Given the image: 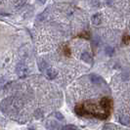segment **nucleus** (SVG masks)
Segmentation results:
<instances>
[{"instance_id": "7", "label": "nucleus", "mask_w": 130, "mask_h": 130, "mask_svg": "<svg viewBox=\"0 0 130 130\" xmlns=\"http://www.w3.org/2000/svg\"><path fill=\"white\" fill-rule=\"evenodd\" d=\"M92 24L94 26H100L102 24V21H103V17H102V14L101 13H96L92 16L91 18Z\"/></svg>"}, {"instance_id": "11", "label": "nucleus", "mask_w": 130, "mask_h": 130, "mask_svg": "<svg viewBox=\"0 0 130 130\" xmlns=\"http://www.w3.org/2000/svg\"><path fill=\"white\" fill-rule=\"evenodd\" d=\"M119 121L123 124V125L130 126V118L128 117H126L125 115H120V117H119Z\"/></svg>"}, {"instance_id": "8", "label": "nucleus", "mask_w": 130, "mask_h": 130, "mask_svg": "<svg viewBox=\"0 0 130 130\" xmlns=\"http://www.w3.org/2000/svg\"><path fill=\"white\" fill-rule=\"evenodd\" d=\"M57 76H58V72L55 69L51 68V69H47L46 70V77L48 79L52 80V79H55Z\"/></svg>"}, {"instance_id": "4", "label": "nucleus", "mask_w": 130, "mask_h": 130, "mask_svg": "<svg viewBox=\"0 0 130 130\" xmlns=\"http://www.w3.org/2000/svg\"><path fill=\"white\" fill-rule=\"evenodd\" d=\"M111 105H112V102H111V98L104 97V98H102L101 101H100V107L107 111H109L111 110Z\"/></svg>"}, {"instance_id": "9", "label": "nucleus", "mask_w": 130, "mask_h": 130, "mask_svg": "<svg viewBox=\"0 0 130 130\" xmlns=\"http://www.w3.org/2000/svg\"><path fill=\"white\" fill-rule=\"evenodd\" d=\"M81 60L83 61V62H85V63H87V64H92V57L91 55L89 54L88 52H83L82 54H81Z\"/></svg>"}, {"instance_id": "5", "label": "nucleus", "mask_w": 130, "mask_h": 130, "mask_svg": "<svg viewBox=\"0 0 130 130\" xmlns=\"http://www.w3.org/2000/svg\"><path fill=\"white\" fill-rule=\"evenodd\" d=\"M46 128L47 130H62V127L59 122L55 121V120H50L48 119L46 121Z\"/></svg>"}, {"instance_id": "10", "label": "nucleus", "mask_w": 130, "mask_h": 130, "mask_svg": "<svg viewBox=\"0 0 130 130\" xmlns=\"http://www.w3.org/2000/svg\"><path fill=\"white\" fill-rule=\"evenodd\" d=\"M74 111H75V113H76L77 116H79V117H82V116L87 115V112L85 111L83 105H82V106H76L75 109H74Z\"/></svg>"}, {"instance_id": "17", "label": "nucleus", "mask_w": 130, "mask_h": 130, "mask_svg": "<svg viewBox=\"0 0 130 130\" xmlns=\"http://www.w3.org/2000/svg\"><path fill=\"white\" fill-rule=\"evenodd\" d=\"M46 1H47V0H37V2H38L39 4H42V5L45 3Z\"/></svg>"}, {"instance_id": "1", "label": "nucleus", "mask_w": 130, "mask_h": 130, "mask_svg": "<svg viewBox=\"0 0 130 130\" xmlns=\"http://www.w3.org/2000/svg\"><path fill=\"white\" fill-rule=\"evenodd\" d=\"M21 108H22V102L14 97L6 98L0 103V110L8 116L17 115L21 110Z\"/></svg>"}, {"instance_id": "2", "label": "nucleus", "mask_w": 130, "mask_h": 130, "mask_svg": "<svg viewBox=\"0 0 130 130\" xmlns=\"http://www.w3.org/2000/svg\"><path fill=\"white\" fill-rule=\"evenodd\" d=\"M85 111L88 115H92L94 117H99L101 119H104L109 117V111H105L104 109H102L101 107H99L97 105L90 104V103H85L83 105Z\"/></svg>"}, {"instance_id": "16", "label": "nucleus", "mask_w": 130, "mask_h": 130, "mask_svg": "<svg viewBox=\"0 0 130 130\" xmlns=\"http://www.w3.org/2000/svg\"><path fill=\"white\" fill-rule=\"evenodd\" d=\"M54 116H55V117H56L58 120H60V121H64V120H65V117H64V116H63L61 112H59V111L55 112V113H54Z\"/></svg>"}, {"instance_id": "13", "label": "nucleus", "mask_w": 130, "mask_h": 130, "mask_svg": "<svg viewBox=\"0 0 130 130\" xmlns=\"http://www.w3.org/2000/svg\"><path fill=\"white\" fill-rule=\"evenodd\" d=\"M105 51H106V55H108V56H112L113 53H115V49H113L112 47H111V46H107L106 49H105Z\"/></svg>"}, {"instance_id": "6", "label": "nucleus", "mask_w": 130, "mask_h": 130, "mask_svg": "<svg viewBox=\"0 0 130 130\" xmlns=\"http://www.w3.org/2000/svg\"><path fill=\"white\" fill-rule=\"evenodd\" d=\"M89 78H90L92 83H94V84L96 85H102L105 83L103 78L101 77V76H99V75H97V74H95V73H91L89 75Z\"/></svg>"}, {"instance_id": "3", "label": "nucleus", "mask_w": 130, "mask_h": 130, "mask_svg": "<svg viewBox=\"0 0 130 130\" xmlns=\"http://www.w3.org/2000/svg\"><path fill=\"white\" fill-rule=\"evenodd\" d=\"M16 73L21 78H25L29 73V69L25 63H19L16 67Z\"/></svg>"}, {"instance_id": "15", "label": "nucleus", "mask_w": 130, "mask_h": 130, "mask_svg": "<svg viewBox=\"0 0 130 130\" xmlns=\"http://www.w3.org/2000/svg\"><path fill=\"white\" fill-rule=\"evenodd\" d=\"M62 130H81L80 128H78L77 126H75V125H66V126H64L63 128H62Z\"/></svg>"}, {"instance_id": "12", "label": "nucleus", "mask_w": 130, "mask_h": 130, "mask_svg": "<svg viewBox=\"0 0 130 130\" xmlns=\"http://www.w3.org/2000/svg\"><path fill=\"white\" fill-rule=\"evenodd\" d=\"M103 130H118V127L115 124H106L103 127Z\"/></svg>"}, {"instance_id": "14", "label": "nucleus", "mask_w": 130, "mask_h": 130, "mask_svg": "<svg viewBox=\"0 0 130 130\" xmlns=\"http://www.w3.org/2000/svg\"><path fill=\"white\" fill-rule=\"evenodd\" d=\"M39 68H40V70H41L42 72L47 70L48 65H47V63H46L44 60H42V61H40V62H39Z\"/></svg>"}]
</instances>
